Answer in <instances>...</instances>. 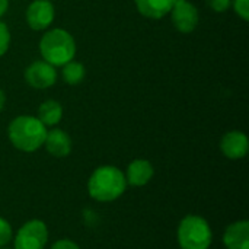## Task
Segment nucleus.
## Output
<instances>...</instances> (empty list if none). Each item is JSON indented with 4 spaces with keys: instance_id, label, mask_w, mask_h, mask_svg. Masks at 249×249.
I'll return each mask as SVG.
<instances>
[{
    "instance_id": "nucleus-1",
    "label": "nucleus",
    "mask_w": 249,
    "mask_h": 249,
    "mask_svg": "<svg viewBox=\"0 0 249 249\" xmlns=\"http://www.w3.org/2000/svg\"><path fill=\"white\" fill-rule=\"evenodd\" d=\"M127 188L124 172L114 165L98 166L89 177V197L98 203H111L118 200Z\"/></svg>"
},
{
    "instance_id": "nucleus-2",
    "label": "nucleus",
    "mask_w": 249,
    "mask_h": 249,
    "mask_svg": "<svg viewBox=\"0 0 249 249\" xmlns=\"http://www.w3.org/2000/svg\"><path fill=\"white\" fill-rule=\"evenodd\" d=\"M47 127L34 115H19L7 127V137L12 146L20 152L32 153L44 146Z\"/></svg>"
},
{
    "instance_id": "nucleus-3",
    "label": "nucleus",
    "mask_w": 249,
    "mask_h": 249,
    "mask_svg": "<svg viewBox=\"0 0 249 249\" xmlns=\"http://www.w3.org/2000/svg\"><path fill=\"white\" fill-rule=\"evenodd\" d=\"M76 50L73 35L63 28H53L39 39V54L42 60L54 67H61L74 60Z\"/></svg>"
},
{
    "instance_id": "nucleus-4",
    "label": "nucleus",
    "mask_w": 249,
    "mask_h": 249,
    "mask_svg": "<svg viewBox=\"0 0 249 249\" xmlns=\"http://www.w3.org/2000/svg\"><path fill=\"white\" fill-rule=\"evenodd\" d=\"M177 239L181 249H209L213 242V232L203 216L188 214L178 225Z\"/></svg>"
},
{
    "instance_id": "nucleus-5",
    "label": "nucleus",
    "mask_w": 249,
    "mask_h": 249,
    "mask_svg": "<svg viewBox=\"0 0 249 249\" xmlns=\"http://www.w3.org/2000/svg\"><path fill=\"white\" fill-rule=\"evenodd\" d=\"M48 228L39 219L25 222L13 236V249H45L48 244Z\"/></svg>"
},
{
    "instance_id": "nucleus-6",
    "label": "nucleus",
    "mask_w": 249,
    "mask_h": 249,
    "mask_svg": "<svg viewBox=\"0 0 249 249\" xmlns=\"http://www.w3.org/2000/svg\"><path fill=\"white\" fill-rule=\"evenodd\" d=\"M169 15L174 28L181 34H191L200 23L198 9L188 0H177Z\"/></svg>"
},
{
    "instance_id": "nucleus-7",
    "label": "nucleus",
    "mask_w": 249,
    "mask_h": 249,
    "mask_svg": "<svg viewBox=\"0 0 249 249\" xmlns=\"http://www.w3.org/2000/svg\"><path fill=\"white\" fill-rule=\"evenodd\" d=\"M25 82L34 89H48L57 82V70L44 60L34 61L25 69Z\"/></svg>"
},
{
    "instance_id": "nucleus-8",
    "label": "nucleus",
    "mask_w": 249,
    "mask_h": 249,
    "mask_svg": "<svg viewBox=\"0 0 249 249\" xmlns=\"http://www.w3.org/2000/svg\"><path fill=\"white\" fill-rule=\"evenodd\" d=\"M55 18L54 4L48 0H34L25 12V19L32 31H44L51 26Z\"/></svg>"
},
{
    "instance_id": "nucleus-9",
    "label": "nucleus",
    "mask_w": 249,
    "mask_h": 249,
    "mask_svg": "<svg viewBox=\"0 0 249 249\" xmlns=\"http://www.w3.org/2000/svg\"><path fill=\"white\" fill-rule=\"evenodd\" d=\"M249 140L245 133L232 130L223 134L220 140V152L225 158L231 160L244 159L248 155Z\"/></svg>"
},
{
    "instance_id": "nucleus-10",
    "label": "nucleus",
    "mask_w": 249,
    "mask_h": 249,
    "mask_svg": "<svg viewBox=\"0 0 249 249\" xmlns=\"http://www.w3.org/2000/svg\"><path fill=\"white\" fill-rule=\"evenodd\" d=\"M125 181L130 187H144L155 177V168L147 159H134L128 163L125 171Z\"/></svg>"
},
{
    "instance_id": "nucleus-11",
    "label": "nucleus",
    "mask_w": 249,
    "mask_h": 249,
    "mask_svg": "<svg viewBox=\"0 0 249 249\" xmlns=\"http://www.w3.org/2000/svg\"><path fill=\"white\" fill-rule=\"evenodd\" d=\"M44 147L54 158H66L71 153L73 142L64 130L51 128V130H47Z\"/></svg>"
},
{
    "instance_id": "nucleus-12",
    "label": "nucleus",
    "mask_w": 249,
    "mask_h": 249,
    "mask_svg": "<svg viewBox=\"0 0 249 249\" xmlns=\"http://www.w3.org/2000/svg\"><path fill=\"white\" fill-rule=\"evenodd\" d=\"M222 241L226 249H249L248 220H236L231 223L226 228Z\"/></svg>"
},
{
    "instance_id": "nucleus-13",
    "label": "nucleus",
    "mask_w": 249,
    "mask_h": 249,
    "mask_svg": "<svg viewBox=\"0 0 249 249\" xmlns=\"http://www.w3.org/2000/svg\"><path fill=\"white\" fill-rule=\"evenodd\" d=\"M177 0H134L139 13L147 19H162L169 15Z\"/></svg>"
},
{
    "instance_id": "nucleus-14",
    "label": "nucleus",
    "mask_w": 249,
    "mask_h": 249,
    "mask_svg": "<svg viewBox=\"0 0 249 249\" xmlns=\"http://www.w3.org/2000/svg\"><path fill=\"white\" fill-rule=\"evenodd\" d=\"M36 118L48 128L55 127L63 120V107L55 99H47L44 101L36 112Z\"/></svg>"
},
{
    "instance_id": "nucleus-15",
    "label": "nucleus",
    "mask_w": 249,
    "mask_h": 249,
    "mask_svg": "<svg viewBox=\"0 0 249 249\" xmlns=\"http://www.w3.org/2000/svg\"><path fill=\"white\" fill-rule=\"evenodd\" d=\"M61 67H63V71H61L63 79H64V82L67 85L76 86V85L83 82V79L86 76V69H85V66L82 63L71 60V61L66 63L64 66H61Z\"/></svg>"
},
{
    "instance_id": "nucleus-16",
    "label": "nucleus",
    "mask_w": 249,
    "mask_h": 249,
    "mask_svg": "<svg viewBox=\"0 0 249 249\" xmlns=\"http://www.w3.org/2000/svg\"><path fill=\"white\" fill-rule=\"evenodd\" d=\"M13 239V229L10 223L0 216V248L6 247Z\"/></svg>"
},
{
    "instance_id": "nucleus-17",
    "label": "nucleus",
    "mask_w": 249,
    "mask_h": 249,
    "mask_svg": "<svg viewBox=\"0 0 249 249\" xmlns=\"http://www.w3.org/2000/svg\"><path fill=\"white\" fill-rule=\"evenodd\" d=\"M10 39H12V36H10V31H9L7 25L0 20V57H3L7 53V50L10 47Z\"/></svg>"
},
{
    "instance_id": "nucleus-18",
    "label": "nucleus",
    "mask_w": 249,
    "mask_h": 249,
    "mask_svg": "<svg viewBox=\"0 0 249 249\" xmlns=\"http://www.w3.org/2000/svg\"><path fill=\"white\" fill-rule=\"evenodd\" d=\"M235 13L242 19V20H249V0H232V6Z\"/></svg>"
},
{
    "instance_id": "nucleus-19",
    "label": "nucleus",
    "mask_w": 249,
    "mask_h": 249,
    "mask_svg": "<svg viewBox=\"0 0 249 249\" xmlns=\"http://www.w3.org/2000/svg\"><path fill=\"white\" fill-rule=\"evenodd\" d=\"M206 3L216 13H223L232 6V0H206Z\"/></svg>"
},
{
    "instance_id": "nucleus-20",
    "label": "nucleus",
    "mask_w": 249,
    "mask_h": 249,
    "mask_svg": "<svg viewBox=\"0 0 249 249\" xmlns=\"http://www.w3.org/2000/svg\"><path fill=\"white\" fill-rule=\"evenodd\" d=\"M50 249H80V247H79L74 241L64 238V239L55 241V242L51 245V248Z\"/></svg>"
},
{
    "instance_id": "nucleus-21",
    "label": "nucleus",
    "mask_w": 249,
    "mask_h": 249,
    "mask_svg": "<svg viewBox=\"0 0 249 249\" xmlns=\"http://www.w3.org/2000/svg\"><path fill=\"white\" fill-rule=\"evenodd\" d=\"M9 9V0H0V18L7 12Z\"/></svg>"
},
{
    "instance_id": "nucleus-22",
    "label": "nucleus",
    "mask_w": 249,
    "mask_h": 249,
    "mask_svg": "<svg viewBox=\"0 0 249 249\" xmlns=\"http://www.w3.org/2000/svg\"><path fill=\"white\" fill-rule=\"evenodd\" d=\"M4 104H6V95H4V92L0 89V112H1L3 108H4Z\"/></svg>"
},
{
    "instance_id": "nucleus-23",
    "label": "nucleus",
    "mask_w": 249,
    "mask_h": 249,
    "mask_svg": "<svg viewBox=\"0 0 249 249\" xmlns=\"http://www.w3.org/2000/svg\"><path fill=\"white\" fill-rule=\"evenodd\" d=\"M0 249H10V248H7V247H3V248H0Z\"/></svg>"
},
{
    "instance_id": "nucleus-24",
    "label": "nucleus",
    "mask_w": 249,
    "mask_h": 249,
    "mask_svg": "<svg viewBox=\"0 0 249 249\" xmlns=\"http://www.w3.org/2000/svg\"><path fill=\"white\" fill-rule=\"evenodd\" d=\"M48 1H53V0H48Z\"/></svg>"
}]
</instances>
